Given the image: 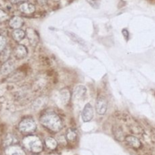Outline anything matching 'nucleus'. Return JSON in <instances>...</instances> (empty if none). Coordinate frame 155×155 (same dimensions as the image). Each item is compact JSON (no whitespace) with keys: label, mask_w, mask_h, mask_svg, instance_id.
<instances>
[{"label":"nucleus","mask_w":155,"mask_h":155,"mask_svg":"<svg viewBox=\"0 0 155 155\" xmlns=\"http://www.w3.org/2000/svg\"><path fill=\"white\" fill-rule=\"evenodd\" d=\"M18 141V138L16 136H15L12 134H8L5 137L4 141H3V145H4L5 148H7V147L11 146V145H17Z\"/></svg>","instance_id":"obj_14"},{"label":"nucleus","mask_w":155,"mask_h":155,"mask_svg":"<svg viewBox=\"0 0 155 155\" xmlns=\"http://www.w3.org/2000/svg\"><path fill=\"white\" fill-rule=\"evenodd\" d=\"M25 33L30 45L32 46H36L39 42V36L37 32L34 29L28 28Z\"/></svg>","instance_id":"obj_6"},{"label":"nucleus","mask_w":155,"mask_h":155,"mask_svg":"<svg viewBox=\"0 0 155 155\" xmlns=\"http://www.w3.org/2000/svg\"><path fill=\"white\" fill-rule=\"evenodd\" d=\"M48 155H58V154H48Z\"/></svg>","instance_id":"obj_27"},{"label":"nucleus","mask_w":155,"mask_h":155,"mask_svg":"<svg viewBox=\"0 0 155 155\" xmlns=\"http://www.w3.org/2000/svg\"><path fill=\"white\" fill-rule=\"evenodd\" d=\"M32 155H38L37 154H32Z\"/></svg>","instance_id":"obj_28"},{"label":"nucleus","mask_w":155,"mask_h":155,"mask_svg":"<svg viewBox=\"0 0 155 155\" xmlns=\"http://www.w3.org/2000/svg\"><path fill=\"white\" fill-rule=\"evenodd\" d=\"M95 109L99 115H104L107 110V101L103 96L98 97L95 103Z\"/></svg>","instance_id":"obj_5"},{"label":"nucleus","mask_w":155,"mask_h":155,"mask_svg":"<svg viewBox=\"0 0 155 155\" xmlns=\"http://www.w3.org/2000/svg\"><path fill=\"white\" fill-rule=\"evenodd\" d=\"M112 132H113V135L114 136L115 139H117L120 142H122V141L125 140V136H124V131H123L122 128L118 126H115L113 127L112 129Z\"/></svg>","instance_id":"obj_15"},{"label":"nucleus","mask_w":155,"mask_h":155,"mask_svg":"<svg viewBox=\"0 0 155 155\" xmlns=\"http://www.w3.org/2000/svg\"><path fill=\"white\" fill-rule=\"evenodd\" d=\"M19 9L22 13L26 14V15H30V14H33L35 12L36 8H35L34 5L26 2L20 5Z\"/></svg>","instance_id":"obj_12"},{"label":"nucleus","mask_w":155,"mask_h":155,"mask_svg":"<svg viewBox=\"0 0 155 155\" xmlns=\"http://www.w3.org/2000/svg\"><path fill=\"white\" fill-rule=\"evenodd\" d=\"M7 45V40H6V38L4 36H2L0 35V53L2 51V50L4 49L6 47Z\"/></svg>","instance_id":"obj_22"},{"label":"nucleus","mask_w":155,"mask_h":155,"mask_svg":"<svg viewBox=\"0 0 155 155\" xmlns=\"http://www.w3.org/2000/svg\"><path fill=\"white\" fill-rule=\"evenodd\" d=\"M71 92H70L68 89L65 88V89H63L61 90L60 97L62 102H63L64 104H68V103L69 102L70 100H71Z\"/></svg>","instance_id":"obj_18"},{"label":"nucleus","mask_w":155,"mask_h":155,"mask_svg":"<svg viewBox=\"0 0 155 155\" xmlns=\"http://www.w3.org/2000/svg\"><path fill=\"white\" fill-rule=\"evenodd\" d=\"M87 2L94 8H99L100 7V0H86Z\"/></svg>","instance_id":"obj_23"},{"label":"nucleus","mask_w":155,"mask_h":155,"mask_svg":"<svg viewBox=\"0 0 155 155\" xmlns=\"http://www.w3.org/2000/svg\"><path fill=\"white\" fill-rule=\"evenodd\" d=\"M8 25L11 28L14 29V30H18L24 25V21L20 17L15 16L9 20Z\"/></svg>","instance_id":"obj_11"},{"label":"nucleus","mask_w":155,"mask_h":155,"mask_svg":"<svg viewBox=\"0 0 155 155\" xmlns=\"http://www.w3.org/2000/svg\"><path fill=\"white\" fill-rule=\"evenodd\" d=\"M12 38L14 39V40L19 42L25 38L26 33L25 31H24V30H21V29H18V30H14V31L12 32Z\"/></svg>","instance_id":"obj_16"},{"label":"nucleus","mask_w":155,"mask_h":155,"mask_svg":"<svg viewBox=\"0 0 155 155\" xmlns=\"http://www.w3.org/2000/svg\"><path fill=\"white\" fill-rule=\"evenodd\" d=\"M8 16L7 14H6L4 11L0 9V22L6 21V20L8 19Z\"/></svg>","instance_id":"obj_24"},{"label":"nucleus","mask_w":155,"mask_h":155,"mask_svg":"<svg viewBox=\"0 0 155 155\" xmlns=\"http://www.w3.org/2000/svg\"><path fill=\"white\" fill-rule=\"evenodd\" d=\"M39 121L45 128L54 133L61 131L64 126L61 118L54 112L48 111L42 114L39 118Z\"/></svg>","instance_id":"obj_1"},{"label":"nucleus","mask_w":155,"mask_h":155,"mask_svg":"<svg viewBox=\"0 0 155 155\" xmlns=\"http://www.w3.org/2000/svg\"><path fill=\"white\" fill-rule=\"evenodd\" d=\"M94 117V110L93 107L91 105V104L88 103L83 107L82 110L81 117L84 123H88L92 120Z\"/></svg>","instance_id":"obj_4"},{"label":"nucleus","mask_w":155,"mask_h":155,"mask_svg":"<svg viewBox=\"0 0 155 155\" xmlns=\"http://www.w3.org/2000/svg\"><path fill=\"white\" fill-rule=\"evenodd\" d=\"M15 70V63L12 60H8L2 64L0 68V72L2 75L11 74Z\"/></svg>","instance_id":"obj_7"},{"label":"nucleus","mask_w":155,"mask_h":155,"mask_svg":"<svg viewBox=\"0 0 155 155\" xmlns=\"http://www.w3.org/2000/svg\"><path fill=\"white\" fill-rule=\"evenodd\" d=\"M86 93V88L84 86L79 85L74 90V98L77 99L83 98Z\"/></svg>","instance_id":"obj_13"},{"label":"nucleus","mask_w":155,"mask_h":155,"mask_svg":"<svg viewBox=\"0 0 155 155\" xmlns=\"http://www.w3.org/2000/svg\"><path fill=\"white\" fill-rule=\"evenodd\" d=\"M36 2L39 5H44L46 4L47 2H48V0H36Z\"/></svg>","instance_id":"obj_26"},{"label":"nucleus","mask_w":155,"mask_h":155,"mask_svg":"<svg viewBox=\"0 0 155 155\" xmlns=\"http://www.w3.org/2000/svg\"><path fill=\"white\" fill-rule=\"evenodd\" d=\"M65 138H66V140H68V142H74V141L77 140V131L74 128L68 129L66 135H65Z\"/></svg>","instance_id":"obj_19"},{"label":"nucleus","mask_w":155,"mask_h":155,"mask_svg":"<svg viewBox=\"0 0 155 155\" xmlns=\"http://www.w3.org/2000/svg\"><path fill=\"white\" fill-rule=\"evenodd\" d=\"M6 155H27L24 148L18 145H13L5 148Z\"/></svg>","instance_id":"obj_8"},{"label":"nucleus","mask_w":155,"mask_h":155,"mask_svg":"<svg viewBox=\"0 0 155 155\" xmlns=\"http://www.w3.org/2000/svg\"><path fill=\"white\" fill-rule=\"evenodd\" d=\"M125 141L130 147L135 149H139L142 147V142L141 141L138 139L137 137L134 136H127L125 137Z\"/></svg>","instance_id":"obj_10"},{"label":"nucleus","mask_w":155,"mask_h":155,"mask_svg":"<svg viewBox=\"0 0 155 155\" xmlns=\"http://www.w3.org/2000/svg\"><path fill=\"white\" fill-rule=\"evenodd\" d=\"M23 146L33 154H39L43 151V144L39 137L28 136L23 139Z\"/></svg>","instance_id":"obj_2"},{"label":"nucleus","mask_w":155,"mask_h":155,"mask_svg":"<svg viewBox=\"0 0 155 155\" xmlns=\"http://www.w3.org/2000/svg\"><path fill=\"white\" fill-rule=\"evenodd\" d=\"M28 54V50L27 47L24 45H18L14 49V54L18 60H22L25 58Z\"/></svg>","instance_id":"obj_9"},{"label":"nucleus","mask_w":155,"mask_h":155,"mask_svg":"<svg viewBox=\"0 0 155 155\" xmlns=\"http://www.w3.org/2000/svg\"><path fill=\"white\" fill-rule=\"evenodd\" d=\"M11 55V49L10 47L6 45L5 48L2 50L1 53H0V61L5 62L6 61L9 60V58Z\"/></svg>","instance_id":"obj_20"},{"label":"nucleus","mask_w":155,"mask_h":155,"mask_svg":"<svg viewBox=\"0 0 155 155\" xmlns=\"http://www.w3.org/2000/svg\"><path fill=\"white\" fill-rule=\"evenodd\" d=\"M11 2L14 4H22V3L27 2V0H11Z\"/></svg>","instance_id":"obj_25"},{"label":"nucleus","mask_w":155,"mask_h":155,"mask_svg":"<svg viewBox=\"0 0 155 155\" xmlns=\"http://www.w3.org/2000/svg\"><path fill=\"white\" fill-rule=\"evenodd\" d=\"M18 130L24 134H31L36 131V124L33 118L26 117L19 123Z\"/></svg>","instance_id":"obj_3"},{"label":"nucleus","mask_w":155,"mask_h":155,"mask_svg":"<svg viewBox=\"0 0 155 155\" xmlns=\"http://www.w3.org/2000/svg\"><path fill=\"white\" fill-rule=\"evenodd\" d=\"M45 145L47 149L54 151L58 147V142L52 137H48L45 139Z\"/></svg>","instance_id":"obj_17"},{"label":"nucleus","mask_w":155,"mask_h":155,"mask_svg":"<svg viewBox=\"0 0 155 155\" xmlns=\"http://www.w3.org/2000/svg\"><path fill=\"white\" fill-rule=\"evenodd\" d=\"M24 77V76L22 74H21V72H17V73H13L10 74V76L8 77V80L10 82H18L21 80Z\"/></svg>","instance_id":"obj_21"}]
</instances>
